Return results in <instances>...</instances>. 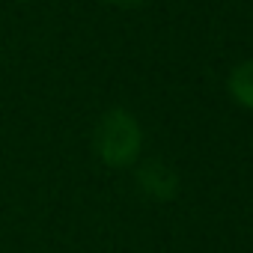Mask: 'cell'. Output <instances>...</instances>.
<instances>
[{"mask_svg":"<svg viewBox=\"0 0 253 253\" xmlns=\"http://www.w3.org/2000/svg\"><path fill=\"white\" fill-rule=\"evenodd\" d=\"M92 146H95V155L101 158V164H107V167H131V164H137L140 149H143L140 122L128 110L110 107L95 125Z\"/></svg>","mask_w":253,"mask_h":253,"instance_id":"cell-1","label":"cell"},{"mask_svg":"<svg viewBox=\"0 0 253 253\" xmlns=\"http://www.w3.org/2000/svg\"><path fill=\"white\" fill-rule=\"evenodd\" d=\"M137 179H140V188H143L149 197H155V200H170V197L176 194V185H179L176 173L167 170V167L158 164V161L143 164L140 173H137Z\"/></svg>","mask_w":253,"mask_h":253,"instance_id":"cell-2","label":"cell"},{"mask_svg":"<svg viewBox=\"0 0 253 253\" xmlns=\"http://www.w3.org/2000/svg\"><path fill=\"white\" fill-rule=\"evenodd\" d=\"M226 92L238 107L253 113V60H244L238 66H232V72L226 78Z\"/></svg>","mask_w":253,"mask_h":253,"instance_id":"cell-3","label":"cell"},{"mask_svg":"<svg viewBox=\"0 0 253 253\" xmlns=\"http://www.w3.org/2000/svg\"><path fill=\"white\" fill-rule=\"evenodd\" d=\"M110 6H119V9H137V6H146L149 0H104Z\"/></svg>","mask_w":253,"mask_h":253,"instance_id":"cell-4","label":"cell"}]
</instances>
